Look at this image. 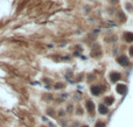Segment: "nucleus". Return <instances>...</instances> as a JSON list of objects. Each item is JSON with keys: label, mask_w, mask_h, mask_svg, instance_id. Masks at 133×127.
I'll use <instances>...</instances> for the list:
<instances>
[{"label": "nucleus", "mask_w": 133, "mask_h": 127, "mask_svg": "<svg viewBox=\"0 0 133 127\" xmlns=\"http://www.w3.org/2000/svg\"><path fill=\"white\" fill-rule=\"evenodd\" d=\"M126 91H127V88H126V85H124V84H120V85L117 86V92H119L120 94H125Z\"/></svg>", "instance_id": "nucleus-1"}, {"label": "nucleus", "mask_w": 133, "mask_h": 127, "mask_svg": "<svg viewBox=\"0 0 133 127\" xmlns=\"http://www.w3.org/2000/svg\"><path fill=\"white\" fill-rule=\"evenodd\" d=\"M87 109H88V111L90 113H92V112L95 111V104H93L91 100H88V101H87Z\"/></svg>", "instance_id": "nucleus-2"}, {"label": "nucleus", "mask_w": 133, "mask_h": 127, "mask_svg": "<svg viewBox=\"0 0 133 127\" xmlns=\"http://www.w3.org/2000/svg\"><path fill=\"white\" fill-rule=\"evenodd\" d=\"M118 63L121 64V65H127L128 64V58L125 57V56H121V57L118 58Z\"/></svg>", "instance_id": "nucleus-3"}, {"label": "nucleus", "mask_w": 133, "mask_h": 127, "mask_svg": "<svg viewBox=\"0 0 133 127\" xmlns=\"http://www.w3.org/2000/svg\"><path fill=\"white\" fill-rule=\"evenodd\" d=\"M110 77H111V81H112V82H117V81H119V79H120V73L112 72L111 75H110Z\"/></svg>", "instance_id": "nucleus-4"}, {"label": "nucleus", "mask_w": 133, "mask_h": 127, "mask_svg": "<svg viewBox=\"0 0 133 127\" xmlns=\"http://www.w3.org/2000/svg\"><path fill=\"white\" fill-rule=\"evenodd\" d=\"M100 91H102L100 86H92V88H91V92H92V94H95V96H98V94L100 93Z\"/></svg>", "instance_id": "nucleus-5"}, {"label": "nucleus", "mask_w": 133, "mask_h": 127, "mask_svg": "<svg viewBox=\"0 0 133 127\" xmlns=\"http://www.w3.org/2000/svg\"><path fill=\"white\" fill-rule=\"evenodd\" d=\"M124 39H125V41H127V42H132L133 41V34L132 33H125Z\"/></svg>", "instance_id": "nucleus-6"}, {"label": "nucleus", "mask_w": 133, "mask_h": 127, "mask_svg": "<svg viewBox=\"0 0 133 127\" xmlns=\"http://www.w3.org/2000/svg\"><path fill=\"white\" fill-rule=\"evenodd\" d=\"M98 111H99V113L100 114H106L107 113V107L105 106V105H99V107H98Z\"/></svg>", "instance_id": "nucleus-7"}, {"label": "nucleus", "mask_w": 133, "mask_h": 127, "mask_svg": "<svg viewBox=\"0 0 133 127\" xmlns=\"http://www.w3.org/2000/svg\"><path fill=\"white\" fill-rule=\"evenodd\" d=\"M113 98H112V97H107V98H105V103H106L107 105H111V104H112V103H113Z\"/></svg>", "instance_id": "nucleus-8"}, {"label": "nucleus", "mask_w": 133, "mask_h": 127, "mask_svg": "<svg viewBox=\"0 0 133 127\" xmlns=\"http://www.w3.org/2000/svg\"><path fill=\"white\" fill-rule=\"evenodd\" d=\"M96 127H105V124L103 121H98L97 124H96Z\"/></svg>", "instance_id": "nucleus-9"}, {"label": "nucleus", "mask_w": 133, "mask_h": 127, "mask_svg": "<svg viewBox=\"0 0 133 127\" xmlns=\"http://www.w3.org/2000/svg\"><path fill=\"white\" fill-rule=\"evenodd\" d=\"M130 54H131V56H133V47L130 48Z\"/></svg>", "instance_id": "nucleus-10"}, {"label": "nucleus", "mask_w": 133, "mask_h": 127, "mask_svg": "<svg viewBox=\"0 0 133 127\" xmlns=\"http://www.w3.org/2000/svg\"><path fill=\"white\" fill-rule=\"evenodd\" d=\"M82 127H88V126H82Z\"/></svg>", "instance_id": "nucleus-11"}]
</instances>
